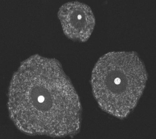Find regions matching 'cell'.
<instances>
[{
	"label": "cell",
	"mask_w": 156,
	"mask_h": 139,
	"mask_svg": "<svg viewBox=\"0 0 156 139\" xmlns=\"http://www.w3.org/2000/svg\"><path fill=\"white\" fill-rule=\"evenodd\" d=\"M33 82L21 94V101L10 103V118L26 134L53 137L79 132L82 108L79 97L63 72L40 66Z\"/></svg>",
	"instance_id": "6da1fadb"
},
{
	"label": "cell",
	"mask_w": 156,
	"mask_h": 139,
	"mask_svg": "<svg viewBox=\"0 0 156 139\" xmlns=\"http://www.w3.org/2000/svg\"><path fill=\"white\" fill-rule=\"evenodd\" d=\"M147 79L144 63L136 52H112L98 60L91 83L100 108L123 119L136 107Z\"/></svg>",
	"instance_id": "7a4b0ae2"
},
{
	"label": "cell",
	"mask_w": 156,
	"mask_h": 139,
	"mask_svg": "<svg viewBox=\"0 0 156 139\" xmlns=\"http://www.w3.org/2000/svg\"><path fill=\"white\" fill-rule=\"evenodd\" d=\"M58 17L64 32L70 38L85 42L93 32L96 20L88 5L80 2H68L59 9Z\"/></svg>",
	"instance_id": "3957f363"
}]
</instances>
